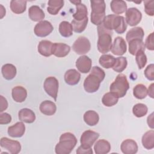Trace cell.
<instances>
[{
	"label": "cell",
	"instance_id": "17",
	"mask_svg": "<svg viewBox=\"0 0 154 154\" xmlns=\"http://www.w3.org/2000/svg\"><path fill=\"white\" fill-rule=\"evenodd\" d=\"M120 149L124 154H135L138 151V145L134 140L126 139L122 143Z\"/></svg>",
	"mask_w": 154,
	"mask_h": 154
},
{
	"label": "cell",
	"instance_id": "12",
	"mask_svg": "<svg viewBox=\"0 0 154 154\" xmlns=\"http://www.w3.org/2000/svg\"><path fill=\"white\" fill-rule=\"evenodd\" d=\"M126 21L127 23L134 26L138 25L141 20L142 14L137 8L131 7L126 11Z\"/></svg>",
	"mask_w": 154,
	"mask_h": 154
},
{
	"label": "cell",
	"instance_id": "14",
	"mask_svg": "<svg viewBox=\"0 0 154 154\" xmlns=\"http://www.w3.org/2000/svg\"><path fill=\"white\" fill-rule=\"evenodd\" d=\"M91 60L87 55L79 57L76 61V67L78 70L82 73H88L91 68Z\"/></svg>",
	"mask_w": 154,
	"mask_h": 154
},
{
	"label": "cell",
	"instance_id": "7",
	"mask_svg": "<svg viewBox=\"0 0 154 154\" xmlns=\"http://www.w3.org/2000/svg\"><path fill=\"white\" fill-rule=\"evenodd\" d=\"M59 83L58 79L54 76H49L46 78L44 82V90L46 93L52 97L55 101L57 100V97L58 91Z\"/></svg>",
	"mask_w": 154,
	"mask_h": 154
},
{
	"label": "cell",
	"instance_id": "38",
	"mask_svg": "<svg viewBox=\"0 0 154 154\" xmlns=\"http://www.w3.org/2000/svg\"><path fill=\"white\" fill-rule=\"evenodd\" d=\"M88 21V17L81 21H78L75 19L72 20L71 24L73 27V30L77 33H81L83 32L85 30V28L87 27Z\"/></svg>",
	"mask_w": 154,
	"mask_h": 154
},
{
	"label": "cell",
	"instance_id": "23",
	"mask_svg": "<svg viewBox=\"0 0 154 154\" xmlns=\"http://www.w3.org/2000/svg\"><path fill=\"white\" fill-rule=\"evenodd\" d=\"M11 95L13 100L16 102H23L27 97V91L22 86H16L12 89Z\"/></svg>",
	"mask_w": 154,
	"mask_h": 154
},
{
	"label": "cell",
	"instance_id": "19",
	"mask_svg": "<svg viewBox=\"0 0 154 154\" xmlns=\"http://www.w3.org/2000/svg\"><path fill=\"white\" fill-rule=\"evenodd\" d=\"M28 16L30 19L34 22H40L45 17L43 11L37 5H32L29 8Z\"/></svg>",
	"mask_w": 154,
	"mask_h": 154
},
{
	"label": "cell",
	"instance_id": "31",
	"mask_svg": "<svg viewBox=\"0 0 154 154\" xmlns=\"http://www.w3.org/2000/svg\"><path fill=\"white\" fill-rule=\"evenodd\" d=\"M144 32L141 27H135L131 29L126 35V39L128 42L134 39L142 40L144 37Z\"/></svg>",
	"mask_w": 154,
	"mask_h": 154
},
{
	"label": "cell",
	"instance_id": "4",
	"mask_svg": "<svg viewBox=\"0 0 154 154\" xmlns=\"http://www.w3.org/2000/svg\"><path fill=\"white\" fill-rule=\"evenodd\" d=\"M98 40L97 47L98 51L102 54L108 53L111 51L112 47V31L105 29L102 24L97 26Z\"/></svg>",
	"mask_w": 154,
	"mask_h": 154
},
{
	"label": "cell",
	"instance_id": "22",
	"mask_svg": "<svg viewBox=\"0 0 154 154\" xmlns=\"http://www.w3.org/2000/svg\"><path fill=\"white\" fill-rule=\"evenodd\" d=\"M40 112L46 116H52L57 111L55 103L51 100H45L42 102L39 106Z\"/></svg>",
	"mask_w": 154,
	"mask_h": 154
},
{
	"label": "cell",
	"instance_id": "46",
	"mask_svg": "<svg viewBox=\"0 0 154 154\" xmlns=\"http://www.w3.org/2000/svg\"><path fill=\"white\" fill-rule=\"evenodd\" d=\"M8 107V102L2 96H0V112H2Z\"/></svg>",
	"mask_w": 154,
	"mask_h": 154
},
{
	"label": "cell",
	"instance_id": "15",
	"mask_svg": "<svg viewBox=\"0 0 154 154\" xmlns=\"http://www.w3.org/2000/svg\"><path fill=\"white\" fill-rule=\"evenodd\" d=\"M70 51V47L63 43H53L52 54L61 58L67 56Z\"/></svg>",
	"mask_w": 154,
	"mask_h": 154
},
{
	"label": "cell",
	"instance_id": "47",
	"mask_svg": "<svg viewBox=\"0 0 154 154\" xmlns=\"http://www.w3.org/2000/svg\"><path fill=\"white\" fill-rule=\"evenodd\" d=\"M76 153L78 154H92L93 150L91 148L90 149H85L82 147L81 146H79L76 150Z\"/></svg>",
	"mask_w": 154,
	"mask_h": 154
},
{
	"label": "cell",
	"instance_id": "39",
	"mask_svg": "<svg viewBox=\"0 0 154 154\" xmlns=\"http://www.w3.org/2000/svg\"><path fill=\"white\" fill-rule=\"evenodd\" d=\"M128 64V61L126 57H119L116 58V61L112 69L116 72H122L126 67Z\"/></svg>",
	"mask_w": 154,
	"mask_h": 154
},
{
	"label": "cell",
	"instance_id": "10",
	"mask_svg": "<svg viewBox=\"0 0 154 154\" xmlns=\"http://www.w3.org/2000/svg\"><path fill=\"white\" fill-rule=\"evenodd\" d=\"M54 29L51 23L48 20H42L38 22L34 26V34L40 37H44L50 34Z\"/></svg>",
	"mask_w": 154,
	"mask_h": 154
},
{
	"label": "cell",
	"instance_id": "20",
	"mask_svg": "<svg viewBox=\"0 0 154 154\" xmlns=\"http://www.w3.org/2000/svg\"><path fill=\"white\" fill-rule=\"evenodd\" d=\"M53 43L51 41L43 40L40 41L38 45V53L44 57H50L52 55Z\"/></svg>",
	"mask_w": 154,
	"mask_h": 154
},
{
	"label": "cell",
	"instance_id": "40",
	"mask_svg": "<svg viewBox=\"0 0 154 154\" xmlns=\"http://www.w3.org/2000/svg\"><path fill=\"white\" fill-rule=\"evenodd\" d=\"M147 106L141 103L135 104L132 108V112L134 115L137 117H142L146 115L147 113Z\"/></svg>",
	"mask_w": 154,
	"mask_h": 154
},
{
	"label": "cell",
	"instance_id": "51",
	"mask_svg": "<svg viewBox=\"0 0 154 154\" xmlns=\"http://www.w3.org/2000/svg\"><path fill=\"white\" fill-rule=\"evenodd\" d=\"M70 2L71 3H72V4H75V5L81 2V1L80 0H75V1H70Z\"/></svg>",
	"mask_w": 154,
	"mask_h": 154
},
{
	"label": "cell",
	"instance_id": "50",
	"mask_svg": "<svg viewBox=\"0 0 154 154\" xmlns=\"http://www.w3.org/2000/svg\"><path fill=\"white\" fill-rule=\"evenodd\" d=\"M0 7H1V10H0V13H1V17H0V18H1V19H2V18H3V17L5 15L6 11H5V8L2 6V5L0 4Z\"/></svg>",
	"mask_w": 154,
	"mask_h": 154
},
{
	"label": "cell",
	"instance_id": "16",
	"mask_svg": "<svg viewBox=\"0 0 154 154\" xmlns=\"http://www.w3.org/2000/svg\"><path fill=\"white\" fill-rule=\"evenodd\" d=\"M25 126L23 122H19L8 128V134L13 138L22 137L25 133Z\"/></svg>",
	"mask_w": 154,
	"mask_h": 154
},
{
	"label": "cell",
	"instance_id": "5",
	"mask_svg": "<svg viewBox=\"0 0 154 154\" xmlns=\"http://www.w3.org/2000/svg\"><path fill=\"white\" fill-rule=\"evenodd\" d=\"M91 22L95 25H100L105 17L106 4L103 0H91Z\"/></svg>",
	"mask_w": 154,
	"mask_h": 154
},
{
	"label": "cell",
	"instance_id": "35",
	"mask_svg": "<svg viewBox=\"0 0 154 154\" xmlns=\"http://www.w3.org/2000/svg\"><path fill=\"white\" fill-rule=\"evenodd\" d=\"M73 27L67 21H63L59 25V32L64 37H69L73 34Z\"/></svg>",
	"mask_w": 154,
	"mask_h": 154
},
{
	"label": "cell",
	"instance_id": "6",
	"mask_svg": "<svg viewBox=\"0 0 154 154\" xmlns=\"http://www.w3.org/2000/svg\"><path fill=\"white\" fill-rule=\"evenodd\" d=\"M129 88L126 76L122 73L119 74L109 87L110 92L114 93L119 98L124 97Z\"/></svg>",
	"mask_w": 154,
	"mask_h": 154
},
{
	"label": "cell",
	"instance_id": "43",
	"mask_svg": "<svg viewBox=\"0 0 154 154\" xmlns=\"http://www.w3.org/2000/svg\"><path fill=\"white\" fill-rule=\"evenodd\" d=\"M146 78L150 80H154V65L153 64H150L147 66L144 72Z\"/></svg>",
	"mask_w": 154,
	"mask_h": 154
},
{
	"label": "cell",
	"instance_id": "49",
	"mask_svg": "<svg viewBox=\"0 0 154 154\" xmlns=\"http://www.w3.org/2000/svg\"><path fill=\"white\" fill-rule=\"evenodd\" d=\"M147 94L151 98H153V83L151 84L147 90Z\"/></svg>",
	"mask_w": 154,
	"mask_h": 154
},
{
	"label": "cell",
	"instance_id": "41",
	"mask_svg": "<svg viewBox=\"0 0 154 154\" xmlns=\"http://www.w3.org/2000/svg\"><path fill=\"white\" fill-rule=\"evenodd\" d=\"M135 61L139 69H142L147 63V57L144 51L140 50L135 54Z\"/></svg>",
	"mask_w": 154,
	"mask_h": 154
},
{
	"label": "cell",
	"instance_id": "30",
	"mask_svg": "<svg viewBox=\"0 0 154 154\" xmlns=\"http://www.w3.org/2000/svg\"><path fill=\"white\" fill-rule=\"evenodd\" d=\"M110 7L112 11L116 15L125 13L127 10V4L122 0H113L111 1Z\"/></svg>",
	"mask_w": 154,
	"mask_h": 154
},
{
	"label": "cell",
	"instance_id": "29",
	"mask_svg": "<svg viewBox=\"0 0 154 154\" xmlns=\"http://www.w3.org/2000/svg\"><path fill=\"white\" fill-rule=\"evenodd\" d=\"M63 0H49L48 2V12L52 15H56L64 6Z\"/></svg>",
	"mask_w": 154,
	"mask_h": 154
},
{
	"label": "cell",
	"instance_id": "26",
	"mask_svg": "<svg viewBox=\"0 0 154 154\" xmlns=\"http://www.w3.org/2000/svg\"><path fill=\"white\" fill-rule=\"evenodd\" d=\"M1 72L3 77L7 80L13 79L16 75L17 70L16 67L12 64H5L2 66Z\"/></svg>",
	"mask_w": 154,
	"mask_h": 154
},
{
	"label": "cell",
	"instance_id": "34",
	"mask_svg": "<svg viewBox=\"0 0 154 154\" xmlns=\"http://www.w3.org/2000/svg\"><path fill=\"white\" fill-rule=\"evenodd\" d=\"M116 61V58L109 54H103L101 55L99 60L100 65L105 69L112 68Z\"/></svg>",
	"mask_w": 154,
	"mask_h": 154
},
{
	"label": "cell",
	"instance_id": "48",
	"mask_svg": "<svg viewBox=\"0 0 154 154\" xmlns=\"http://www.w3.org/2000/svg\"><path fill=\"white\" fill-rule=\"evenodd\" d=\"M147 122L148 124V126L152 128L153 129L154 126H153V112L151 113L148 117L147 119Z\"/></svg>",
	"mask_w": 154,
	"mask_h": 154
},
{
	"label": "cell",
	"instance_id": "8",
	"mask_svg": "<svg viewBox=\"0 0 154 154\" xmlns=\"http://www.w3.org/2000/svg\"><path fill=\"white\" fill-rule=\"evenodd\" d=\"M91 48V44L89 40L84 37H79L72 45L73 50L79 55H83L89 52Z\"/></svg>",
	"mask_w": 154,
	"mask_h": 154
},
{
	"label": "cell",
	"instance_id": "45",
	"mask_svg": "<svg viewBox=\"0 0 154 154\" xmlns=\"http://www.w3.org/2000/svg\"><path fill=\"white\" fill-rule=\"evenodd\" d=\"M11 121V116L7 113L4 112L0 114V124L1 125H7Z\"/></svg>",
	"mask_w": 154,
	"mask_h": 154
},
{
	"label": "cell",
	"instance_id": "3",
	"mask_svg": "<svg viewBox=\"0 0 154 154\" xmlns=\"http://www.w3.org/2000/svg\"><path fill=\"white\" fill-rule=\"evenodd\" d=\"M77 143L76 137L70 132L63 134L60 137L59 143L55 147L57 154H69Z\"/></svg>",
	"mask_w": 154,
	"mask_h": 154
},
{
	"label": "cell",
	"instance_id": "1",
	"mask_svg": "<svg viewBox=\"0 0 154 154\" xmlns=\"http://www.w3.org/2000/svg\"><path fill=\"white\" fill-rule=\"evenodd\" d=\"M105 76V72L98 66L91 68L90 73L87 76L84 82V88L86 92L93 93L97 91L100 82Z\"/></svg>",
	"mask_w": 154,
	"mask_h": 154
},
{
	"label": "cell",
	"instance_id": "13",
	"mask_svg": "<svg viewBox=\"0 0 154 154\" xmlns=\"http://www.w3.org/2000/svg\"><path fill=\"white\" fill-rule=\"evenodd\" d=\"M111 51L113 54L119 56H121L126 53L127 51V45L124 38L122 37H116Z\"/></svg>",
	"mask_w": 154,
	"mask_h": 154
},
{
	"label": "cell",
	"instance_id": "25",
	"mask_svg": "<svg viewBox=\"0 0 154 154\" xmlns=\"http://www.w3.org/2000/svg\"><path fill=\"white\" fill-rule=\"evenodd\" d=\"M129 52L132 55H135V54L140 50L145 51V45L144 43L142 40L140 39H134L129 42Z\"/></svg>",
	"mask_w": 154,
	"mask_h": 154
},
{
	"label": "cell",
	"instance_id": "33",
	"mask_svg": "<svg viewBox=\"0 0 154 154\" xmlns=\"http://www.w3.org/2000/svg\"><path fill=\"white\" fill-rule=\"evenodd\" d=\"M76 12L73 14L75 20L81 21L87 17L88 11L85 5L81 2L76 5Z\"/></svg>",
	"mask_w": 154,
	"mask_h": 154
},
{
	"label": "cell",
	"instance_id": "44",
	"mask_svg": "<svg viewBox=\"0 0 154 154\" xmlns=\"http://www.w3.org/2000/svg\"><path fill=\"white\" fill-rule=\"evenodd\" d=\"M153 32L150 33L146 39V42L144 43L145 47L150 50L153 51L154 50V45H153Z\"/></svg>",
	"mask_w": 154,
	"mask_h": 154
},
{
	"label": "cell",
	"instance_id": "32",
	"mask_svg": "<svg viewBox=\"0 0 154 154\" xmlns=\"http://www.w3.org/2000/svg\"><path fill=\"white\" fill-rule=\"evenodd\" d=\"M142 144L144 148L148 150L152 149L154 147V131L150 130L143 135L141 140Z\"/></svg>",
	"mask_w": 154,
	"mask_h": 154
},
{
	"label": "cell",
	"instance_id": "21",
	"mask_svg": "<svg viewBox=\"0 0 154 154\" xmlns=\"http://www.w3.org/2000/svg\"><path fill=\"white\" fill-rule=\"evenodd\" d=\"M19 120L26 123H32L35 120V114L29 108L21 109L18 113Z\"/></svg>",
	"mask_w": 154,
	"mask_h": 154
},
{
	"label": "cell",
	"instance_id": "36",
	"mask_svg": "<svg viewBox=\"0 0 154 154\" xmlns=\"http://www.w3.org/2000/svg\"><path fill=\"white\" fill-rule=\"evenodd\" d=\"M119 100V97L111 92L105 93L102 98V103L107 106L110 107L115 105Z\"/></svg>",
	"mask_w": 154,
	"mask_h": 154
},
{
	"label": "cell",
	"instance_id": "27",
	"mask_svg": "<svg viewBox=\"0 0 154 154\" xmlns=\"http://www.w3.org/2000/svg\"><path fill=\"white\" fill-rule=\"evenodd\" d=\"M83 118L85 123L90 126L96 125L99 120V114L93 110L87 111L84 113Z\"/></svg>",
	"mask_w": 154,
	"mask_h": 154
},
{
	"label": "cell",
	"instance_id": "24",
	"mask_svg": "<svg viewBox=\"0 0 154 154\" xmlns=\"http://www.w3.org/2000/svg\"><path fill=\"white\" fill-rule=\"evenodd\" d=\"M94 150L96 154H106L111 150V144L104 139L99 140L94 146Z\"/></svg>",
	"mask_w": 154,
	"mask_h": 154
},
{
	"label": "cell",
	"instance_id": "28",
	"mask_svg": "<svg viewBox=\"0 0 154 154\" xmlns=\"http://www.w3.org/2000/svg\"><path fill=\"white\" fill-rule=\"evenodd\" d=\"M26 1L23 0H12L10 1V9L15 14H21L25 11Z\"/></svg>",
	"mask_w": 154,
	"mask_h": 154
},
{
	"label": "cell",
	"instance_id": "18",
	"mask_svg": "<svg viewBox=\"0 0 154 154\" xmlns=\"http://www.w3.org/2000/svg\"><path fill=\"white\" fill-rule=\"evenodd\" d=\"M81 79V74L76 69L67 70L64 74V81L70 85H75L78 84Z\"/></svg>",
	"mask_w": 154,
	"mask_h": 154
},
{
	"label": "cell",
	"instance_id": "2",
	"mask_svg": "<svg viewBox=\"0 0 154 154\" xmlns=\"http://www.w3.org/2000/svg\"><path fill=\"white\" fill-rule=\"evenodd\" d=\"M102 24L107 30L114 29L118 34L124 33L127 28V24L124 17L116 14H109L105 16Z\"/></svg>",
	"mask_w": 154,
	"mask_h": 154
},
{
	"label": "cell",
	"instance_id": "11",
	"mask_svg": "<svg viewBox=\"0 0 154 154\" xmlns=\"http://www.w3.org/2000/svg\"><path fill=\"white\" fill-rule=\"evenodd\" d=\"M0 145L1 147L7 150L11 154H17L21 150V145L19 141L7 137L1 138Z\"/></svg>",
	"mask_w": 154,
	"mask_h": 154
},
{
	"label": "cell",
	"instance_id": "37",
	"mask_svg": "<svg viewBox=\"0 0 154 154\" xmlns=\"http://www.w3.org/2000/svg\"><path fill=\"white\" fill-rule=\"evenodd\" d=\"M133 94L137 99H144L147 95V89L144 85L138 84L134 87Z\"/></svg>",
	"mask_w": 154,
	"mask_h": 154
},
{
	"label": "cell",
	"instance_id": "42",
	"mask_svg": "<svg viewBox=\"0 0 154 154\" xmlns=\"http://www.w3.org/2000/svg\"><path fill=\"white\" fill-rule=\"evenodd\" d=\"M154 1H144V10L146 13L150 16H153L154 15Z\"/></svg>",
	"mask_w": 154,
	"mask_h": 154
},
{
	"label": "cell",
	"instance_id": "9",
	"mask_svg": "<svg viewBox=\"0 0 154 154\" xmlns=\"http://www.w3.org/2000/svg\"><path fill=\"white\" fill-rule=\"evenodd\" d=\"M99 137V134L91 130L84 131L81 136V146L85 149L91 148L94 142Z\"/></svg>",
	"mask_w": 154,
	"mask_h": 154
}]
</instances>
